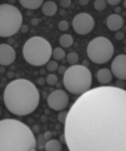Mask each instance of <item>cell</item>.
<instances>
[{
    "label": "cell",
    "mask_w": 126,
    "mask_h": 151,
    "mask_svg": "<svg viewBox=\"0 0 126 151\" xmlns=\"http://www.w3.org/2000/svg\"><path fill=\"white\" fill-rule=\"evenodd\" d=\"M46 82L49 85H55L57 84V82H58V77L55 74H49L47 77Z\"/></svg>",
    "instance_id": "cell-23"
},
{
    "label": "cell",
    "mask_w": 126,
    "mask_h": 151,
    "mask_svg": "<svg viewBox=\"0 0 126 151\" xmlns=\"http://www.w3.org/2000/svg\"><path fill=\"white\" fill-rule=\"evenodd\" d=\"M89 65H90V63L88 60H84L82 63V66H84L85 68H88V67L89 66Z\"/></svg>",
    "instance_id": "cell-37"
},
{
    "label": "cell",
    "mask_w": 126,
    "mask_h": 151,
    "mask_svg": "<svg viewBox=\"0 0 126 151\" xmlns=\"http://www.w3.org/2000/svg\"><path fill=\"white\" fill-rule=\"evenodd\" d=\"M44 138L46 139V140H50L51 138L52 137V133L51 131H46L45 132L44 134H43Z\"/></svg>",
    "instance_id": "cell-31"
},
{
    "label": "cell",
    "mask_w": 126,
    "mask_h": 151,
    "mask_svg": "<svg viewBox=\"0 0 126 151\" xmlns=\"http://www.w3.org/2000/svg\"><path fill=\"white\" fill-rule=\"evenodd\" d=\"M20 29L22 33H27L28 31V27L26 25H22Z\"/></svg>",
    "instance_id": "cell-32"
},
{
    "label": "cell",
    "mask_w": 126,
    "mask_h": 151,
    "mask_svg": "<svg viewBox=\"0 0 126 151\" xmlns=\"http://www.w3.org/2000/svg\"><path fill=\"white\" fill-rule=\"evenodd\" d=\"M37 82L40 85H44L45 83V80L43 77H40L37 80Z\"/></svg>",
    "instance_id": "cell-35"
},
{
    "label": "cell",
    "mask_w": 126,
    "mask_h": 151,
    "mask_svg": "<svg viewBox=\"0 0 126 151\" xmlns=\"http://www.w3.org/2000/svg\"><path fill=\"white\" fill-rule=\"evenodd\" d=\"M114 53V47L106 38L98 37L91 40L87 47V55L89 60L98 64L109 61Z\"/></svg>",
    "instance_id": "cell-7"
},
{
    "label": "cell",
    "mask_w": 126,
    "mask_h": 151,
    "mask_svg": "<svg viewBox=\"0 0 126 151\" xmlns=\"http://www.w3.org/2000/svg\"><path fill=\"white\" fill-rule=\"evenodd\" d=\"M112 74L118 79L126 80V55H119L114 59L111 64Z\"/></svg>",
    "instance_id": "cell-10"
},
{
    "label": "cell",
    "mask_w": 126,
    "mask_h": 151,
    "mask_svg": "<svg viewBox=\"0 0 126 151\" xmlns=\"http://www.w3.org/2000/svg\"><path fill=\"white\" fill-rule=\"evenodd\" d=\"M94 6L97 11H103L107 7V2L105 0H96L94 2Z\"/></svg>",
    "instance_id": "cell-20"
},
{
    "label": "cell",
    "mask_w": 126,
    "mask_h": 151,
    "mask_svg": "<svg viewBox=\"0 0 126 151\" xmlns=\"http://www.w3.org/2000/svg\"><path fill=\"white\" fill-rule=\"evenodd\" d=\"M67 69L66 68V67L65 66L61 65L58 68V72L60 74H64H64L65 73V72L67 71Z\"/></svg>",
    "instance_id": "cell-30"
},
{
    "label": "cell",
    "mask_w": 126,
    "mask_h": 151,
    "mask_svg": "<svg viewBox=\"0 0 126 151\" xmlns=\"http://www.w3.org/2000/svg\"><path fill=\"white\" fill-rule=\"evenodd\" d=\"M4 100L7 109L13 114L25 116L32 113L39 106V92L30 81L19 79L6 87Z\"/></svg>",
    "instance_id": "cell-2"
},
{
    "label": "cell",
    "mask_w": 126,
    "mask_h": 151,
    "mask_svg": "<svg viewBox=\"0 0 126 151\" xmlns=\"http://www.w3.org/2000/svg\"><path fill=\"white\" fill-rule=\"evenodd\" d=\"M68 27H69V25H68V22L65 20H61L58 24V28L61 31H67L68 29Z\"/></svg>",
    "instance_id": "cell-25"
},
{
    "label": "cell",
    "mask_w": 126,
    "mask_h": 151,
    "mask_svg": "<svg viewBox=\"0 0 126 151\" xmlns=\"http://www.w3.org/2000/svg\"><path fill=\"white\" fill-rule=\"evenodd\" d=\"M23 55L30 64L42 66L46 64L51 58L52 46L43 37H32L25 43L23 48Z\"/></svg>",
    "instance_id": "cell-5"
},
{
    "label": "cell",
    "mask_w": 126,
    "mask_h": 151,
    "mask_svg": "<svg viewBox=\"0 0 126 151\" xmlns=\"http://www.w3.org/2000/svg\"><path fill=\"white\" fill-rule=\"evenodd\" d=\"M106 2L110 6H117L121 3V0H107Z\"/></svg>",
    "instance_id": "cell-29"
},
{
    "label": "cell",
    "mask_w": 126,
    "mask_h": 151,
    "mask_svg": "<svg viewBox=\"0 0 126 151\" xmlns=\"http://www.w3.org/2000/svg\"><path fill=\"white\" fill-rule=\"evenodd\" d=\"M68 112L67 111H61L58 114V119L60 123L65 124L68 116Z\"/></svg>",
    "instance_id": "cell-24"
},
{
    "label": "cell",
    "mask_w": 126,
    "mask_h": 151,
    "mask_svg": "<svg viewBox=\"0 0 126 151\" xmlns=\"http://www.w3.org/2000/svg\"><path fill=\"white\" fill-rule=\"evenodd\" d=\"M44 149L46 151H62L63 146L60 141L52 139L46 143Z\"/></svg>",
    "instance_id": "cell-16"
},
{
    "label": "cell",
    "mask_w": 126,
    "mask_h": 151,
    "mask_svg": "<svg viewBox=\"0 0 126 151\" xmlns=\"http://www.w3.org/2000/svg\"><path fill=\"white\" fill-rule=\"evenodd\" d=\"M22 16L16 7L8 4H0V37L13 36L20 29Z\"/></svg>",
    "instance_id": "cell-6"
},
{
    "label": "cell",
    "mask_w": 126,
    "mask_h": 151,
    "mask_svg": "<svg viewBox=\"0 0 126 151\" xmlns=\"http://www.w3.org/2000/svg\"><path fill=\"white\" fill-rule=\"evenodd\" d=\"M72 25L76 33L85 35L92 31L95 25L93 18L86 13H79L74 18Z\"/></svg>",
    "instance_id": "cell-8"
},
{
    "label": "cell",
    "mask_w": 126,
    "mask_h": 151,
    "mask_svg": "<svg viewBox=\"0 0 126 151\" xmlns=\"http://www.w3.org/2000/svg\"><path fill=\"white\" fill-rule=\"evenodd\" d=\"M47 70L50 72H53L58 68V64L55 61H50L47 64Z\"/></svg>",
    "instance_id": "cell-22"
},
{
    "label": "cell",
    "mask_w": 126,
    "mask_h": 151,
    "mask_svg": "<svg viewBox=\"0 0 126 151\" xmlns=\"http://www.w3.org/2000/svg\"><path fill=\"white\" fill-rule=\"evenodd\" d=\"M73 43V39L69 34H64L60 39V44L63 48H69Z\"/></svg>",
    "instance_id": "cell-17"
},
{
    "label": "cell",
    "mask_w": 126,
    "mask_h": 151,
    "mask_svg": "<svg viewBox=\"0 0 126 151\" xmlns=\"http://www.w3.org/2000/svg\"><path fill=\"white\" fill-rule=\"evenodd\" d=\"M57 9L58 8L55 3L52 1H48L43 4L42 10L44 15L52 16L56 13Z\"/></svg>",
    "instance_id": "cell-14"
},
{
    "label": "cell",
    "mask_w": 126,
    "mask_h": 151,
    "mask_svg": "<svg viewBox=\"0 0 126 151\" xmlns=\"http://www.w3.org/2000/svg\"><path fill=\"white\" fill-rule=\"evenodd\" d=\"M115 86H116V88L118 89H124V88L125 87V83L124 82V80L118 79L115 82Z\"/></svg>",
    "instance_id": "cell-26"
},
{
    "label": "cell",
    "mask_w": 126,
    "mask_h": 151,
    "mask_svg": "<svg viewBox=\"0 0 126 151\" xmlns=\"http://www.w3.org/2000/svg\"><path fill=\"white\" fill-rule=\"evenodd\" d=\"M39 23V20L37 18H34L31 20V24L34 26H37Z\"/></svg>",
    "instance_id": "cell-34"
},
{
    "label": "cell",
    "mask_w": 126,
    "mask_h": 151,
    "mask_svg": "<svg viewBox=\"0 0 126 151\" xmlns=\"http://www.w3.org/2000/svg\"><path fill=\"white\" fill-rule=\"evenodd\" d=\"M48 106L55 111H62L69 103V97L62 89H56L51 93L48 98Z\"/></svg>",
    "instance_id": "cell-9"
},
{
    "label": "cell",
    "mask_w": 126,
    "mask_h": 151,
    "mask_svg": "<svg viewBox=\"0 0 126 151\" xmlns=\"http://www.w3.org/2000/svg\"><path fill=\"white\" fill-rule=\"evenodd\" d=\"M64 87L75 95H82L90 90L92 85V74L88 68L81 65L68 68L63 77Z\"/></svg>",
    "instance_id": "cell-4"
},
{
    "label": "cell",
    "mask_w": 126,
    "mask_h": 151,
    "mask_svg": "<svg viewBox=\"0 0 126 151\" xmlns=\"http://www.w3.org/2000/svg\"><path fill=\"white\" fill-rule=\"evenodd\" d=\"M67 61L70 65H75L79 61V56L75 52H71L67 56Z\"/></svg>",
    "instance_id": "cell-19"
},
{
    "label": "cell",
    "mask_w": 126,
    "mask_h": 151,
    "mask_svg": "<svg viewBox=\"0 0 126 151\" xmlns=\"http://www.w3.org/2000/svg\"><path fill=\"white\" fill-rule=\"evenodd\" d=\"M36 147L35 136L27 125L13 119L0 121V151H30Z\"/></svg>",
    "instance_id": "cell-3"
},
{
    "label": "cell",
    "mask_w": 126,
    "mask_h": 151,
    "mask_svg": "<svg viewBox=\"0 0 126 151\" xmlns=\"http://www.w3.org/2000/svg\"><path fill=\"white\" fill-rule=\"evenodd\" d=\"M20 4L25 8L36 10L41 7L43 3V0H20Z\"/></svg>",
    "instance_id": "cell-15"
},
{
    "label": "cell",
    "mask_w": 126,
    "mask_h": 151,
    "mask_svg": "<svg viewBox=\"0 0 126 151\" xmlns=\"http://www.w3.org/2000/svg\"><path fill=\"white\" fill-rule=\"evenodd\" d=\"M124 25V19L119 15L112 14L107 19V26L112 31H117L122 28Z\"/></svg>",
    "instance_id": "cell-12"
},
{
    "label": "cell",
    "mask_w": 126,
    "mask_h": 151,
    "mask_svg": "<svg viewBox=\"0 0 126 151\" xmlns=\"http://www.w3.org/2000/svg\"><path fill=\"white\" fill-rule=\"evenodd\" d=\"M124 52H126V46H125V47L124 48Z\"/></svg>",
    "instance_id": "cell-41"
},
{
    "label": "cell",
    "mask_w": 126,
    "mask_h": 151,
    "mask_svg": "<svg viewBox=\"0 0 126 151\" xmlns=\"http://www.w3.org/2000/svg\"><path fill=\"white\" fill-rule=\"evenodd\" d=\"M60 142L63 144H66V139L64 134H62L60 137Z\"/></svg>",
    "instance_id": "cell-36"
},
{
    "label": "cell",
    "mask_w": 126,
    "mask_h": 151,
    "mask_svg": "<svg viewBox=\"0 0 126 151\" xmlns=\"http://www.w3.org/2000/svg\"><path fill=\"white\" fill-rule=\"evenodd\" d=\"M123 6L124 7L126 8V0H125V1H124V3H123Z\"/></svg>",
    "instance_id": "cell-39"
},
{
    "label": "cell",
    "mask_w": 126,
    "mask_h": 151,
    "mask_svg": "<svg viewBox=\"0 0 126 151\" xmlns=\"http://www.w3.org/2000/svg\"><path fill=\"white\" fill-rule=\"evenodd\" d=\"M124 37H125L124 33L123 32H122V31H118L115 34V38L118 40H123Z\"/></svg>",
    "instance_id": "cell-28"
},
{
    "label": "cell",
    "mask_w": 126,
    "mask_h": 151,
    "mask_svg": "<svg viewBox=\"0 0 126 151\" xmlns=\"http://www.w3.org/2000/svg\"><path fill=\"white\" fill-rule=\"evenodd\" d=\"M71 3L70 0H61L60 1V5L63 8H68L71 5Z\"/></svg>",
    "instance_id": "cell-27"
},
{
    "label": "cell",
    "mask_w": 126,
    "mask_h": 151,
    "mask_svg": "<svg viewBox=\"0 0 126 151\" xmlns=\"http://www.w3.org/2000/svg\"><path fill=\"white\" fill-rule=\"evenodd\" d=\"M69 151H126V91L91 89L73 104L64 127Z\"/></svg>",
    "instance_id": "cell-1"
},
{
    "label": "cell",
    "mask_w": 126,
    "mask_h": 151,
    "mask_svg": "<svg viewBox=\"0 0 126 151\" xmlns=\"http://www.w3.org/2000/svg\"><path fill=\"white\" fill-rule=\"evenodd\" d=\"M52 56L55 60L61 61L65 58V53L61 48H56L52 51Z\"/></svg>",
    "instance_id": "cell-18"
},
{
    "label": "cell",
    "mask_w": 126,
    "mask_h": 151,
    "mask_svg": "<svg viewBox=\"0 0 126 151\" xmlns=\"http://www.w3.org/2000/svg\"><path fill=\"white\" fill-rule=\"evenodd\" d=\"M98 82L103 85L109 84L112 80V74L109 69L104 68H101L97 74Z\"/></svg>",
    "instance_id": "cell-13"
},
{
    "label": "cell",
    "mask_w": 126,
    "mask_h": 151,
    "mask_svg": "<svg viewBox=\"0 0 126 151\" xmlns=\"http://www.w3.org/2000/svg\"><path fill=\"white\" fill-rule=\"evenodd\" d=\"M15 59L16 52L10 45L5 43L0 44V65H10Z\"/></svg>",
    "instance_id": "cell-11"
},
{
    "label": "cell",
    "mask_w": 126,
    "mask_h": 151,
    "mask_svg": "<svg viewBox=\"0 0 126 151\" xmlns=\"http://www.w3.org/2000/svg\"><path fill=\"white\" fill-rule=\"evenodd\" d=\"M89 0H79V4L82 6H87L89 3Z\"/></svg>",
    "instance_id": "cell-33"
},
{
    "label": "cell",
    "mask_w": 126,
    "mask_h": 151,
    "mask_svg": "<svg viewBox=\"0 0 126 151\" xmlns=\"http://www.w3.org/2000/svg\"><path fill=\"white\" fill-rule=\"evenodd\" d=\"M46 139L44 137L43 134H40L39 135L37 138V148L40 150H42L44 149H45V145H46Z\"/></svg>",
    "instance_id": "cell-21"
},
{
    "label": "cell",
    "mask_w": 126,
    "mask_h": 151,
    "mask_svg": "<svg viewBox=\"0 0 126 151\" xmlns=\"http://www.w3.org/2000/svg\"><path fill=\"white\" fill-rule=\"evenodd\" d=\"M124 41H124V43H126V40H125Z\"/></svg>",
    "instance_id": "cell-42"
},
{
    "label": "cell",
    "mask_w": 126,
    "mask_h": 151,
    "mask_svg": "<svg viewBox=\"0 0 126 151\" xmlns=\"http://www.w3.org/2000/svg\"><path fill=\"white\" fill-rule=\"evenodd\" d=\"M30 151H36V149H31Z\"/></svg>",
    "instance_id": "cell-40"
},
{
    "label": "cell",
    "mask_w": 126,
    "mask_h": 151,
    "mask_svg": "<svg viewBox=\"0 0 126 151\" xmlns=\"http://www.w3.org/2000/svg\"><path fill=\"white\" fill-rule=\"evenodd\" d=\"M121 11H122V9H121V8L120 7H115V12L116 14H117V15H118V13H121Z\"/></svg>",
    "instance_id": "cell-38"
}]
</instances>
